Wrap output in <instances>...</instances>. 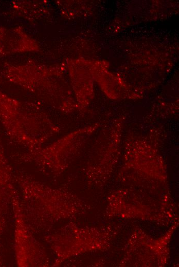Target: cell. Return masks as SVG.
<instances>
[{"label":"cell","instance_id":"3","mask_svg":"<svg viewBox=\"0 0 179 267\" xmlns=\"http://www.w3.org/2000/svg\"><path fill=\"white\" fill-rule=\"evenodd\" d=\"M91 128L80 130L32 151L20 155L19 160L33 164L43 171L52 175L60 174L65 167L68 155L81 145Z\"/></svg>","mask_w":179,"mask_h":267},{"label":"cell","instance_id":"4","mask_svg":"<svg viewBox=\"0 0 179 267\" xmlns=\"http://www.w3.org/2000/svg\"><path fill=\"white\" fill-rule=\"evenodd\" d=\"M17 191L12 199L15 219V252L19 266L49 265V259L44 248L33 237L21 208Z\"/></svg>","mask_w":179,"mask_h":267},{"label":"cell","instance_id":"2","mask_svg":"<svg viewBox=\"0 0 179 267\" xmlns=\"http://www.w3.org/2000/svg\"><path fill=\"white\" fill-rule=\"evenodd\" d=\"M13 175L21 192L20 205L31 230H48L63 216V193L26 174Z\"/></svg>","mask_w":179,"mask_h":267},{"label":"cell","instance_id":"5","mask_svg":"<svg viewBox=\"0 0 179 267\" xmlns=\"http://www.w3.org/2000/svg\"><path fill=\"white\" fill-rule=\"evenodd\" d=\"M14 175L8 161L0 135V234L6 224V213L10 200H12L15 188Z\"/></svg>","mask_w":179,"mask_h":267},{"label":"cell","instance_id":"1","mask_svg":"<svg viewBox=\"0 0 179 267\" xmlns=\"http://www.w3.org/2000/svg\"><path fill=\"white\" fill-rule=\"evenodd\" d=\"M0 122L8 137L27 151L41 147L60 130L37 108L25 106L1 91Z\"/></svg>","mask_w":179,"mask_h":267}]
</instances>
